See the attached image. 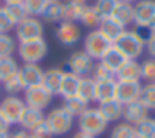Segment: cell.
<instances>
[{"mask_svg":"<svg viewBox=\"0 0 155 138\" xmlns=\"http://www.w3.org/2000/svg\"><path fill=\"white\" fill-rule=\"evenodd\" d=\"M65 72L62 68H50V70L44 72V78H42V87L48 90L52 95H58L62 85V78H64Z\"/></svg>","mask_w":155,"mask_h":138,"instance_id":"e0dca14e","label":"cell"},{"mask_svg":"<svg viewBox=\"0 0 155 138\" xmlns=\"http://www.w3.org/2000/svg\"><path fill=\"white\" fill-rule=\"evenodd\" d=\"M108 127V121L104 118V115L100 113L98 108L88 107L84 113L78 117V130L88 133L92 136L97 138L98 135H102Z\"/></svg>","mask_w":155,"mask_h":138,"instance_id":"7a4b0ae2","label":"cell"},{"mask_svg":"<svg viewBox=\"0 0 155 138\" xmlns=\"http://www.w3.org/2000/svg\"><path fill=\"white\" fill-rule=\"evenodd\" d=\"M148 111L150 110L138 100V101H134V103H130V105H125L124 107V117L122 118H124L127 123H130L135 127L137 123H140L145 118H148Z\"/></svg>","mask_w":155,"mask_h":138,"instance_id":"9a60e30c","label":"cell"},{"mask_svg":"<svg viewBox=\"0 0 155 138\" xmlns=\"http://www.w3.org/2000/svg\"><path fill=\"white\" fill-rule=\"evenodd\" d=\"M0 95H2V83H0Z\"/></svg>","mask_w":155,"mask_h":138,"instance_id":"f5cc1de1","label":"cell"},{"mask_svg":"<svg viewBox=\"0 0 155 138\" xmlns=\"http://www.w3.org/2000/svg\"><path fill=\"white\" fill-rule=\"evenodd\" d=\"M110 48H112V42L98 28L97 30H90L87 34V37L84 38V52L94 60L100 62Z\"/></svg>","mask_w":155,"mask_h":138,"instance_id":"277c9868","label":"cell"},{"mask_svg":"<svg viewBox=\"0 0 155 138\" xmlns=\"http://www.w3.org/2000/svg\"><path fill=\"white\" fill-rule=\"evenodd\" d=\"M0 138H10V131H4V133H0Z\"/></svg>","mask_w":155,"mask_h":138,"instance_id":"7dc6e473","label":"cell"},{"mask_svg":"<svg viewBox=\"0 0 155 138\" xmlns=\"http://www.w3.org/2000/svg\"><path fill=\"white\" fill-rule=\"evenodd\" d=\"M17 52L24 63H40L47 57L48 45L44 38L32 40V42H20L17 47Z\"/></svg>","mask_w":155,"mask_h":138,"instance_id":"5b68a950","label":"cell"},{"mask_svg":"<svg viewBox=\"0 0 155 138\" xmlns=\"http://www.w3.org/2000/svg\"><path fill=\"white\" fill-rule=\"evenodd\" d=\"M112 18L115 22L122 25V27L127 28L128 25L134 24V4H127V2H118L117 7H115Z\"/></svg>","mask_w":155,"mask_h":138,"instance_id":"44dd1931","label":"cell"},{"mask_svg":"<svg viewBox=\"0 0 155 138\" xmlns=\"http://www.w3.org/2000/svg\"><path fill=\"white\" fill-rule=\"evenodd\" d=\"M18 77H20L24 88H30L35 85H42L44 78V70L38 63H24L18 68Z\"/></svg>","mask_w":155,"mask_h":138,"instance_id":"4fadbf2b","label":"cell"},{"mask_svg":"<svg viewBox=\"0 0 155 138\" xmlns=\"http://www.w3.org/2000/svg\"><path fill=\"white\" fill-rule=\"evenodd\" d=\"M48 2H58V0H48Z\"/></svg>","mask_w":155,"mask_h":138,"instance_id":"db71d44e","label":"cell"},{"mask_svg":"<svg viewBox=\"0 0 155 138\" xmlns=\"http://www.w3.org/2000/svg\"><path fill=\"white\" fill-rule=\"evenodd\" d=\"M15 28V24L10 20V17L7 15L5 8H0V34H8L10 30Z\"/></svg>","mask_w":155,"mask_h":138,"instance_id":"ab89813d","label":"cell"},{"mask_svg":"<svg viewBox=\"0 0 155 138\" xmlns=\"http://www.w3.org/2000/svg\"><path fill=\"white\" fill-rule=\"evenodd\" d=\"M52 98H54V95L48 90H45L42 85H35V87H30V88H25L24 90L25 105L32 107V108H37V110H42V111L52 103Z\"/></svg>","mask_w":155,"mask_h":138,"instance_id":"30bf717a","label":"cell"},{"mask_svg":"<svg viewBox=\"0 0 155 138\" xmlns=\"http://www.w3.org/2000/svg\"><path fill=\"white\" fill-rule=\"evenodd\" d=\"M140 101L148 110H155V83H147L142 87Z\"/></svg>","mask_w":155,"mask_h":138,"instance_id":"d590c367","label":"cell"},{"mask_svg":"<svg viewBox=\"0 0 155 138\" xmlns=\"http://www.w3.org/2000/svg\"><path fill=\"white\" fill-rule=\"evenodd\" d=\"M4 2V5H10V4H22L24 0H2Z\"/></svg>","mask_w":155,"mask_h":138,"instance_id":"bcb514c9","label":"cell"},{"mask_svg":"<svg viewBox=\"0 0 155 138\" xmlns=\"http://www.w3.org/2000/svg\"><path fill=\"white\" fill-rule=\"evenodd\" d=\"M5 12H7V15L10 17V20L14 22L15 25L20 24V22H24L25 18L28 17L27 10H25L24 4H10V5H4Z\"/></svg>","mask_w":155,"mask_h":138,"instance_id":"4dcf8cb0","label":"cell"},{"mask_svg":"<svg viewBox=\"0 0 155 138\" xmlns=\"http://www.w3.org/2000/svg\"><path fill=\"white\" fill-rule=\"evenodd\" d=\"M72 138H95V136H92V135H88V133H84V131H80V130H78V131H77V133H75Z\"/></svg>","mask_w":155,"mask_h":138,"instance_id":"f6af8a7d","label":"cell"},{"mask_svg":"<svg viewBox=\"0 0 155 138\" xmlns=\"http://www.w3.org/2000/svg\"><path fill=\"white\" fill-rule=\"evenodd\" d=\"M155 20V0H138L134 4V24L148 30Z\"/></svg>","mask_w":155,"mask_h":138,"instance_id":"ba28073f","label":"cell"},{"mask_svg":"<svg viewBox=\"0 0 155 138\" xmlns=\"http://www.w3.org/2000/svg\"><path fill=\"white\" fill-rule=\"evenodd\" d=\"M148 32L143 34V28H132V30L125 28L120 37L114 42V47L127 60H137L145 50V42H147Z\"/></svg>","mask_w":155,"mask_h":138,"instance_id":"6da1fadb","label":"cell"},{"mask_svg":"<svg viewBox=\"0 0 155 138\" xmlns=\"http://www.w3.org/2000/svg\"><path fill=\"white\" fill-rule=\"evenodd\" d=\"M85 8H87V4H82V2H75V0L64 2V20L74 22V24L80 22Z\"/></svg>","mask_w":155,"mask_h":138,"instance_id":"7402d4cb","label":"cell"},{"mask_svg":"<svg viewBox=\"0 0 155 138\" xmlns=\"http://www.w3.org/2000/svg\"><path fill=\"white\" fill-rule=\"evenodd\" d=\"M55 37H57V40L60 42L62 45H65V47H74V45L78 43V40H80L82 32H80V27H78L77 24L62 20L60 24H58L57 30H55Z\"/></svg>","mask_w":155,"mask_h":138,"instance_id":"7c38bea8","label":"cell"},{"mask_svg":"<svg viewBox=\"0 0 155 138\" xmlns=\"http://www.w3.org/2000/svg\"><path fill=\"white\" fill-rule=\"evenodd\" d=\"M77 97L80 98V100H84L85 103H88V105L95 101V80L92 77L80 78Z\"/></svg>","mask_w":155,"mask_h":138,"instance_id":"d4e9b609","label":"cell"},{"mask_svg":"<svg viewBox=\"0 0 155 138\" xmlns=\"http://www.w3.org/2000/svg\"><path fill=\"white\" fill-rule=\"evenodd\" d=\"M45 123L50 128L54 136H62V135H67L72 130L74 117L64 107H57L45 115Z\"/></svg>","mask_w":155,"mask_h":138,"instance_id":"3957f363","label":"cell"},{"mask_svg":"<svg viewBox=\"0 0 155 138\" xmlns=\"http://www.w3.org/2000/svg\"><path fill=\"white\" fill-rule=\"evenodd\" d=\"M22 4H24L25 10H27L28 17H38V15L44 14L48 0H24Z\"/></svg>","mask_w":155,"mask_h":138,"instance_id":"e575fe53","label":"cell"},{"mask_svg":"<svg viewBox=\"0 0 155 138\" xmlns=\"http://www.w3.org/2000/svg\"><path fill=\"white\" fill-rule=\"evenodd\" d=\"M92 78H94L95 82H104V80H114L115 78V73L114 72H110L107 67H105L102 62H98V63L94 65V70H92Z\"/></svg>","mask_w":155,"mask_h":138,"instance_id":"74e56055","label":"cell"},{"mask_svg":"<svg viewBox=\"0 0 155 138\" xmlns=\"http://www.w3.org/2000/svg\"><path fill=\"white\" fill-rule=\"evenodd\" d=\"M98 110L100 113L104 115V118L110 123V121H118L122 117H124V105L120 101L114 100H108V101H104V103H98Z\"/></svg>","mask_w":155,"mask_h":138,"instance_id":"d6986e66","label":"cell"},{"mask_svg":"<svg viewBox=\"0 0 155 138\" xmlns=\"http://www.w3.org/2000/svg\"><path fill=\"white\" fill-rule=\"evenodd\" d=\"M115 90H117V80H104V82H95V101L104 103V101L114 100Z\"/></svg>","mask_w":155,"mask_h":138,"instance_id":"ac0fdd59","label":"cell"},{"mask_svg":"<svg viewBox=\"0 0 155 138\" xmlns=\"http://www.w3.org/2000/svg\"><path fill=\"white\" fill-rule=\"evenodd\" d=\"M2 4H4V2H2V0H0V8H2V7H4V5H2Z\"/></svg>","mask_w":155,"mask_h":138,"instance_id":"816d5d0a","label":"cell"},{"mask_svg":"<svg viewBox=\"0 0 155 138\" xmlns=\"http://www.w3.org/2000/svg\"><path fill=\"white\" fill-rule=\"evenodd\" d=\"M110 138H137L135 135V127L127 121L117 123L110 131Z\"/></svg>","mask_w":155,"mask_h":138,"instance_id":"1f68e13d","label":"cell"},{"mask_svg":"<svg viewBox=\"0 0 155 138\" xmlns=\"http://www.w3.org/2000/svg\"><path fill=\"white\" fill-rule=\"evenodd\" d=\"M2 88H4V91L7 95H17L20 93V91H24V83H22L20 77H18V73L12 75V77H8L7 80L2 82Z\"/></svg>","mask_w":155,"mask_h":138,"instance_id":"d6a6232c","label":"cell"},{"mask_svg":"<svg viewBox=\"0 0 155 138\" xmlns=\"http://www.w3.org/2000/svg\"><path fill=\"white\" fill-rule=\"evenodd\" d=\"M62 107H64L74 118H78L88 108V103H85V101L80 100L78 97H72V98L64 100V105H62Z\"/></svg>","mask_w":155,"mask_h":138,"instance_id":"83f0119b","label":"cell"},{"mask_svg":"<svg viewBox=\"0 0 155 138\" xmlns=\"http://www.w3.org/2000/svg\"><path fill=\"white\" fill-rule=\"evenodd\" d=\"M137 138H155V118H145L143 121L135 125Z\"/></svg>","mask_w":155,"mask_h":138,"instance_id":"f1b7e54d","label":"cell"},{"mask_svg":"<svg viewBox=\"0 0 155 138\" xmlns=\"http://www.w3.org/2000/svg\"><path fill=\"white\" fill-rule=\"evenodd\" d=\"M100 62H102V63H104V65H105V67H107L110 72L117 73V72L120 70L122 65H124L125 62H127V58H125L124 55H122L120 52H118L117 48H115L114 45H112V48H110V50H108L107 53L104 55V58H102Z\"/></svg>","mask_w":155,"mask_h":138,"instance_id":"484cf974","label":"cell"},{"mask_svg":"<svg viewBox=\"0 0 155 138\" xmlns=\"http://www.w3.org/2000/svg\"><path fill=\"white\" fill-rule=\"evenodd\" d=\"M15 52V38L8 34H0V58L2 57H12Z\"/></svg>","mask_w":155,"mask_h":138,"instance_id":"8d00e7d4","label":"cell"},{"mask_svg":"<svg viewBox=\"0 0 155 138\" xmlns=\"http://www.w3.org/2000/svg\"><path fill=\"white\" fill-rule=\"evenodd\" d=\"M44 120H45V113L42 110H37V108H32V107H25L24 113H22L20 120H18V125H20V128H24V130L32 131Z\"/></svg>","mask_w":155,"mask_h":138,"instance_id":"2e32d148","label":"cell"},{"mask_svg":"<svg viewBox=\"0 0 155 138\" xmlns=\"http://www.w3.org/2000/svg\"><path fill=\"white\" fill-rule=\"evenodd\" d=\"M145 48L150 53V57L155 58V32H148L147 42H145Z\"/></svg>","mask_w":155,"mask_h":138,"instance_id":"b9f144b4","label":"cell"},{"mask_svg":"<svg viewBox=\"0 0 155 138\" xmlns=\"http://www.w3.org/2000/svg\"><path fill=\"white\" fill-rule=\"evenodd\" d=\"M98 30H100L102 34L112 42V45H114V42L117 40L122 35V32L125 30V27H122L118 22H115L112 17H108V18H102L100 25H98Z\"/></svg>","mask_w":155,"mask_h":138,"instance_id":"603a6c76","label":"cell"},{"mask_svg":"<svg viewBox=\"0 0 155 138\" xmlns=\"http://www.w3.org/2000/svg\"><path fill=\"white\" fill-rule=\"evenodd\" d=\"M94 62H95L94 58H90L84 50H78V52H74L68 57L67 67H68V72L84 78V77H90L92 75V70H94V65H95Z\"/></svg>","mask_w":155,"mask_h":138,"instance_id":"9c48e42d","label":"cell"},{"mask_svg":"<svg viewBox=\"0 0 155 138\" xmlns=\"http://www.w3.org/2000/svg\"><path fill=\"white\" fill-rule=\"evenodd\" d=\"M15 37L20 42H32L44 37V25L37 17H27L24 22L15 25Z\"/></svg>","mask_w":155,"mask_h":138,"instance_id":"8992f818","label":"cell"},{"mask_svg":"<svg viewBox=\"0 0 155 138\" xmlns=\"http://www.w3.org/2000/svg\"><path fill=\"white\" fill-rule=\"evenodd\" d=\"M40 17L45 22H48V24H60L64 20V2L62 0H58V2H48L44 14Z\"/></svg>","mask_w":155,"mask_h":138,"instance_id":"cb8c5ba5","label":"cell"},{"mask_svg":"<svg viewBox=\"0 0 155 138\" xmlns=\"http://www.w3.org/2000/svg\"><path fill=\"white\" fill-rule=\"evenodd\" d=\"M10 138H30V131L24 130V128L17 131H10Z\"/></svg>","mask_w":155,"mask_h":138,"instance_id":"7bdbcfd3","label":"cell"},{"mask_svg":"<svg viewBox=\"0 0 155 138\" xmlns=\"http://www.w3.org/2000/svg\"><path fill=\"white\" fill-rule=\"evenodd\" d=\"M117 4H118V0H97L94 8L97 10V14L102 18H108V17H112Z\"/></svg>","mask_w":155,"mask_h":138,"instance_id":"836d02e7","label":"cell"},{"mask_svg":"<svg viewBox=\"0 0 155 138\" xmlns=\"http://www.w3.org/2000/svg\"><path fill=\"white\" fill-rule=\"evenodd\" d=\"M18 68L20 67L14 57H2L0 58V83L12 75L18 73Z\"/></svg>","mask_w":155,"mask_h":138,"instance_id":"4316f807","label":"cell"},{"mask_svg":"<svg viewBox=\"0 0 155 138\" xmlns=\"http://www.w3.org/2000/svg\"><path fill=\"white\" fill-rule=\"evenodd\" d=\"M100 22H102V17L97 14V10L94 8V5H92V7H90V5H87L84 15H82V18H80V24L85 25L87 28L97 30L98 25H100Z\"/></svg>","mask_w":155,"mask_h":138,"instance_id":"f546056e","label":"cell"},{"mask_svg":"<svg viewBox=\"0 0 155 138\" xmlns=\"http://www.w3.org/2000/svg\"><path fill=\"white\" fill-rule=\"evenodd\" d=\"M148 30H150V32H155V20H153V24H152V27L148 28Z\"/></svg>","mask_w":155,"mask_h":138,"instance_id":"681fc988","label":"cell"},{"mask_svg":"<svg viewBox=\"0 0 155 138\" xmlns=\"http://www.w3.org/2000/svg\"><path fill=\"white\" fill-rule=\"evenodd\" d=\"M142 80L155 83V58H148L142 63Z\"/></svg>","mask_w":155,"mask_h":138,"instance_id":"f35d334b","label":"cell"},{"mask_svg":"<svg viewBox=\"0 0 155 138\" xmlns=\"http://www.w3.org/2000/svg\"><path fill=\"white\" fill-rule=\"evenodd\" d=\"M118 2H127V4H135V2H138V0H118Z\"/></svg>","mask_w":155,"mask_h":138,"instance_id":"c3c4849f","label":"cell"},{"mask_svg":"<svg viewBox=\"0 0 155 138\" xmlns=\"http://www.w3.org/2000/svg\"><path fill=\"white\" fill-rule=\"evenodd\" d=\"M75 2H82V4H87L88 0H75Z\"/></svg>","mask_w":155,"mask_h":138,"instance_id":"f907efd6","label":"cell"},{"mask_svg":"<svg viewBox=\"0 0 155 138\" xmlns=\"http://www.w3.org/2000/svg\"><path fill=\"white\" fill-rule=\"evenodd\" d=\"M142 87L140 82H117V90H115V100L122 105H130L134 101L140 100Z\"/></svg>","mask_w":155,"mask_h":138,"instance_id":"8fae6325","label":"cell"},{"mask_svg":"<svg viewBox=\"0 0 155 138\" xmlns=\"http://www.w3.org/2000/svg\"><path fill=\"white\" fill-rule=\"evenodd\" d=\"M10 127H12V125L4 118V115L0 113V133H4V131H10Z\"/></svg>","mask_w":155,"mask_h":138,"instance_id":"ee69618b","label":"cell"},{"mask_svg":"<svg viewBox=\"0 0 155 138\" xmlns=\"http://www.w3.org/2000/svg\"><path fill=\"white\" fill-rule=\"evenodd\" d=\"M30 135L34 138H52L54 135H52V131H50V128L47 127V123H45V120L42 121L38 127H35L34 130L30 131Z\"/></svg>","mask_w":155,"mask_h":138,"instance_id":"60d3db41","label":"cell"},{"mask_svg":"<svg viewBox=\"0 0 155 138\" xmlns=\"http://www.w3.org/2000/svg\"><path fill=\"white\" fill-rule=\"evenodd\" d=\"M78 83H80V77L74 75L72 72H65L64 78H62V85H60V95L64 100L72 97H77V91H78Z\"/></svg>","mask_w":155,"mask_h":138,"instance_id":"ffe728a7","label":"cell"},{"mask_svg":"<svg viewBox=\"0 0 155 138\" xmlns=\"http://www.w3.org/2000/svg\"><path fill=\"white\" fill-rule=\"evenodd\" d=\"M25 101L24 98L17 97V95H7L5 98L0 100V113L4 115V118L10 125H18L22 113L25 110Z\"/></svg>","mask_w":155,"mask_h":138,"instance_id":"52a82bcc","label":"cell"},{"mask_svg":"<svg viewBox=\"0 0 155 138\" xmlns=\"http://www.w3.org/2000/svg\"><path fill=\"white\" fill-rule=\"evenodd\" d=\"M30 138H34V136H32V135H30Z\"/></svg>","mask_w":155,"mask_h":138,"instance_id":"11a10c76","label":"cell"},{"mask_svg":"<svg viewBox=\"0 0 155 138\" xmlns=\"http://www.w3.org/2000/svg\"><path fill=\"white\" fill-rule=\"evenodd\" d=\"M117 82H140L142 80V63L137 60H127L115 73Z\"/></svg>","mask_w":155,"mask_h":138,"instance_id":"5bb4252c","label":"cell"}]
</instances>
